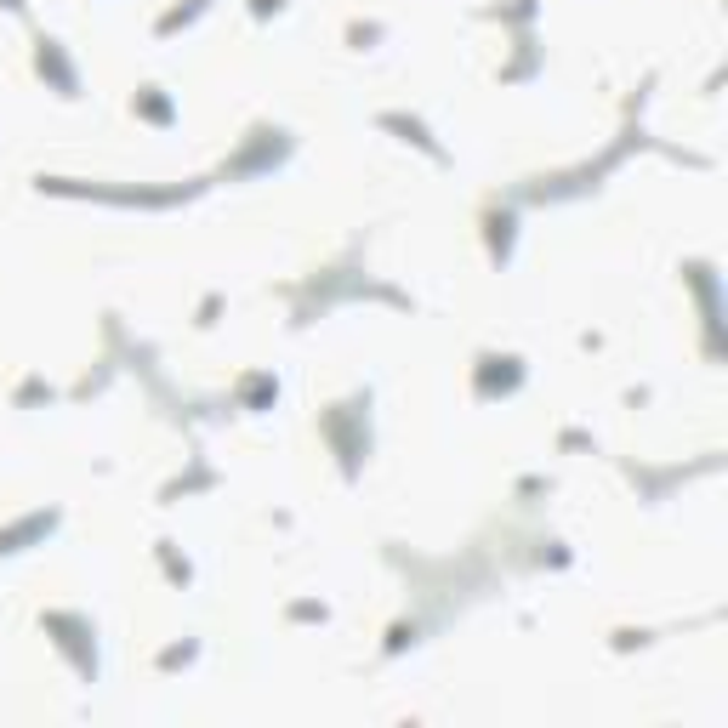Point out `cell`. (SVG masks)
I'll list each match as a JSON object with an SVG mask.
<instances>
[{
	"label": "cell",
	"instance_id": "cell-1",
	"mask_svg": "<svg viewBox=\"0 0 728 728\" xmlns=\"http://www.w3.org/2000/svg\"><path fill=\"white\" fill-rule=\"evenodd\" d=\"M40 74H52L57 86H63V97H74V74L63 63V52H57V40H40Z\"/></svg>",
	"mask_w": 728,
	"mask_h": 728
}]
</instances>
